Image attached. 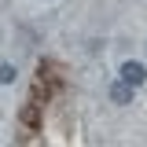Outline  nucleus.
<instances>
[{"label": "nucleus", "instance_id": "7ed1b4c3", "mask_svg": "<svg viewBox=\"0 0 147 147\" xmlns=\"http://www.w3.org/2000/svg\"><path fill=\"white\" fill-rule=\"evenodd\" d=\"M15 81V66L11 63H0V85H11Z\"/></svg>", "mask_w": 147, "mask_h": 147}, {"label": "nucleus", "instance_id": "f03ea898", "mask_svg": "<svg viewBox=\"0 0 147 147\" xmlns=\"http://www.w3.org/2000/svg\"><path fill=\"white\" fill-rule=\"evenodd\" d=\"M110 99H114V103H132V85L118 81V85L110 88Z\"/></svg>", "mask_w": 147, "mask_h": 147}, {"label": "nucleus", "instance_id": "f257e3e1", "mask_svg": "<svg viewBox=\"0 0 147 147\" xmlns=\"http://www.w3.org/2000/svg\"><path fill=\"white\" fill-rule=\"evenodd\" d=\"M121 81H125V85H132V88H140V85L147 81L144 63H132V59H129V63H121Z\"/></svg>", "mask_w": 147, "mask_h": 147}]
</instances>
